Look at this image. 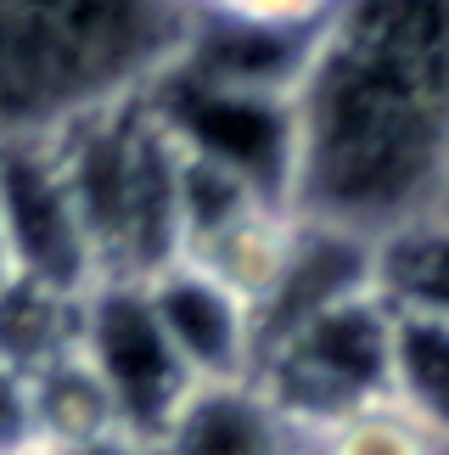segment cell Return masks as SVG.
Segmentation results:
<instances>
[{
  "label": "cell",
  "mask_w": 449,
  "mask_h": 455,
  "mask_svg": "<svg viewBox=\"0 0 449 455\" xmlns=\"http://www.w3.org/2000/svg\"><path fill=\"white\" fill-rule=\"evenodd\" d=\"M0 287H6V253H0Z\"/></svg>",
  "instance_id": "cell-16"
},
{
  "label": "cell",
  "mask_w": 449,
  "mask_h": 455,
  "mask_svg": "<svg viewBox=\"0 0 449 455\" xmlns=\"http://www.w3.org/2000/svg\"><path fill=\"white\" fill-rule=\"evenodd\" d=\"M388 394L399 399V405L416 416L449 455V326L421 321V315H393Z\"/></svg>",
  "instance_id": "cell-10"
},
{
  "label": "cell",
  "mask_w": 449,
  "mask_h": 455,
  "mask_svg": "<svg viewBox=\"0 0 449 455\" xmlns=\"http://www.w3.org/2000/svg\"><path fill=\"white\" fill-rule=\"evenodd\" d=\"M309 450H315V455H444V444L393 394L371 399V405L349 411L343 422H332L326 433H315Z\"/></svg>",
  "instance_id": "cell-12"
},
{
  "label": "cell",
  "mask_w": 449,
  "mask_h": 455,
  "mask_svg": "<svg viewBox=\"0 0 449 455\" xmlns=\"http://www.w3.org/2000/svg\"><path fill=\"white\" fill-rule=\"evenodd\" d=\"M438 214H449V191H444V208H438Z\"/></svg>",
  "instance_id": "cell-17"
},
{
  "label": "cell",
  "mask_w": 449,
  "mask_h": 455,
  "mask_svg": "<svg viewBox=\"0 0 449 455\" xmlns=\"http://www.w3.org/2000/svg\"><path fill=\"white\" fill-rule=\"evenodd\" d=\"M180 6H185V12H192V0H180Z\"/></svg>",
  "instance_id": "cell-18"
},
{
  "label": "cell",
  "mask_w": 449,
  "mask_h": 455,
  "mask_svg": "<svg viewBox=\"0 0 449 455\" xmlns=\"http://www.w3.org/2000/svg\"><path fill=\"white\" fill-rule=\"evenodd\" d=\"M84 365L96 371V382L107 388L118 427L158 439L169 427V416L185 405V394L197 388L185 377V365L175 360L158 315H152L141 287H118L101 282L84 292L79 304V331H74Z\"/></svg>",
  "instance_id": "cell-5"
},
{
  "label": "cell",
  "mask_w": 449,
  "mask_h": 455,
  "mask_svg": "<svg viewBox=\"0 0 449 455\" xmlns=\"http://www.w3.org/2000/svg\"><path fill=\"white\" fill-rule=\"evenodd\" d=\"M287 208L382 242L449 191V0H337L287 91Z\"/></svg>",
  "instance_id": "cell-1"
},
{
  "label": "cell",
  "mask_w": 449,
  "mask_h": 455,
  "mask_svg": "<svg viewBox=\"0 0 449 455\" xmlns=\"http://www.w3.org/2000/svg\"><path fill=\"white\" fill-rule=\"evenodd\" d=\"M62 455H158V444H152V439H141V433H124V427H113V433H101V439L79 444V450H62Z\"/></svg>",
  "instance_id": "cell-14"
},
{
  "label": "cell",
  "mask_w": 449,
  "mask_h": 455,
  "mask_svg": "<svg viewBox=\"0 0 449 455\" xmlns=\"http://www.w3.org/2000/svg\"><path fill=\"white\" fill-rule=\"evenodd\" d=\"M371 292L393 315L449 326V214H427L371 248Z\"/></svg>",
  "instance_id": "cell-8"
},
{
  "label": "cell",
  "mask_w": 449,
  "mask_h": 455,
  "mask_svg": "<svg viewBox=\"0 0 449 455\" xmlns=\"http://www.w3.org/2000/svg\"><path fill=\"white\" fill-rule=\"evenodd\" d=\"M74 197L96 287H146L180 259V152L146 96L51 141Z\"/></svg>",
  "instance_id": "cell-3"
},
{
  "label": "cell",
  "mask_w": 449,
  "mask_h": 455,
  "mask_svg": "<svg viewBox=\"0 0 449 455\" xmlns=\"http://www.w3.org/2000/svg\"><path fill=\"white\" fill-rule=\"evenodd\" d=\"M185 40L180 0H0V152L146 96Z\"/></svg>",
  "instance_id": "cell-2"
},
{
  "label": "cell",
  "mask_w": 449,
  "mask_h": 455,
  "mask_svg": "<svg viewBox=\"0 0 449 455\" xmlns=\"http://www.w3.org/2000/svg\"><path fill=\"white\" fill-rule=\"evenodd\" d=\"M152 444L158 455H309V439L258 382H197Z\"/></svg>",
  "instance_id": "cell-7"
},
{
  "label": "cell",
  "mask_w": 449,
  "mask_h": 455,
  "mask_svg": "<svg viewBox=\"0 0 449 455\" xmlns=\"http://www.w3.org/2000/svg\"><path fill=\"white\" fill-rule=\"evenodd\" d=\"M28 444H40V433H34V377L28 365L0 355V455Z\"/></svg>",
  "instance_id": "cell-13"
},
{
  "label": "cell",
  "mask_w": 449,
  "mask_h": 455,
  "mask_svg": "<svg viewBox=\"0 0 449 455\" xmlns=\"http://www.w3.org/2000/svg\"><path fill=\"white\" fill-rule=\"evenodd\" d=\"M332 12L337 0H192V23L264 40L281 51H309V40L326 28Z\"/></svg>",
  "instance_id": "cell-11"
},
{
  "label": "cell",
  "mask_w": 449,
  "mask_h": 455,
  "mask_svg": "<svg viewBox=\"0 0 449 455\" xmlns=\"http://www.w3.org/2000/svg\"><path fill=\"white\" fill-rule=\"evenodd\" d=\"M12 455H62V450H51V444H28V450H12Z\"/></svg>",
  "instance_id": "cell-15"
},
{
  "label": "cell",
  "mask_w": 449,
  "mask_h": 455,
  "mask_svg": "<svg viewBox=\"0 0 449 455\" xmlns=\"http://www.w3.org/2000/svg\"><path fill=\"white\" fill-rule=\"evenodd\" d=\"M393 371V315L376 292H354L332 309L309 315L258 348L253 382L303 439L326 433L349 411L388 394Z\"/></svg>",
  "instance_id": "cell-4"
},
{
  "label": "cell",
  "mask_w": 449,
  "mask_h": 455,
  "mask_svg": "<svg viewBox=\"0 0 449 455\" xmlns=\"http://www.w3.org/2000/svg\"><path fill=\"white\" fill-rule=\"evenodd\" d=\"M141 292L192 382H253L258 321L236 292H224L214 275L180 265V259L152 275Z\"/></svg>",
  "instance_id": "cell-6"
},
{
  "label": "cell",
  "mask_w": 449,
  "mask_h": 455,
  "mask_svg": "<svg viewBox=\"0 0 449 455\" xmlns=\"http://www.w3.org/2000/svg\"><path fill=\"white\" fill-rule=\"evenodd\" d=\"M28 377H34V433H40V444L79 450V444H91L118 427L113 399L96 382V371L84 365L79 343H67L62 355L40 360Z\"/></svg>",
  "instance_id": "cell-9"
}]
</instances>
